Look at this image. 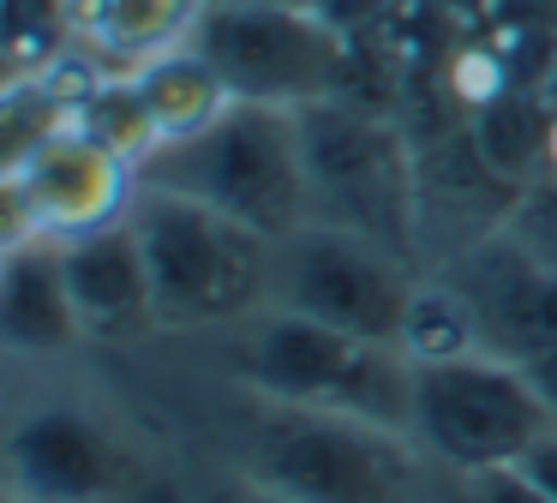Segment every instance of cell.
Instances as JSON below:
<instances>
[{
  "mask_svg": "<svg viewBox=\"0 0 557 503\" xmlns=\"http://www.w3.org/2000/svg\"><path fill=\"white\" fill-rule=\"evenodd\" d=\"M193 48L222 72L234 102L312 108L342 96L348 42L312 0H228L205 7Z\"/></svg>",
  "mask_w": 557,
  "mask_h": 503,
  "instance_id": "obj_7",
  "label": "cell"
},
{
  "mask_svg": "<svg viewBox=\"0 0 557 503\" xmlns=\"http://www.w3.org/2000/svg\"><path fill=\"white\" fill-rule=\"evenodd\" d=\"M473 347H485V335H480V318H473L468 294L449 275H420L408 323H401V354L408 359H456V354H473Z\"/></svg>",
  "mask_w": 557,
  "mask_h": 503,
  "instance_id": "obj_15",
  "label": "cell"
},
{
  "mask_svg": "<svg viewBox=\"0 0 557 503\" xmlns=\"http://www.w3.org/2000/svg\"><path fill=\"white\" fill-rule=\"evenodd\" d=\"M61 258H66V282H73L85 342H138V335L162 330L133 216L114 228H97V234L61 240Z\"/></svg>",
  "mask_w": 557,
  "mask_h": 503,
  "instance_id": "obj_11",
  "label": "cell"
},
{
  "mask_svg": "<svg viewBox=\"0 0 557 503\" xmlns=\"http://www.w3.org/2000/svg\"><path fill=\"white\" fill-rule=\"evenodd\" d=\"M497 228H504L528 258H540L545 270H557V174H545V180H533L528 192H516L509 210L497 216Z\"/></svg>",
  "mask_w": 557,
  "mask_h": 503,
  "instance_id": "obj_16",
  "label": "cell"
},
{
  "mask_svg": "<svg viewBox=\"0 0 557 503\" xmlns=\"http://www.w3.org/2000/svg\"><path fill=\"white\" fill-rule=\"evenodd\" d=\"M138 204V162L66 120L7 162V240H78L126 222Z\"/></svg>",
  "mask_w": 557,
  "mask_h": 503,
  "instance_id": "obj_9",
  "label": "cell"
},
{
  "mask_svg": "<svg viewBox=\"0 0 557 503\" xmlns=\"http://www.w3.org/2000/svg\"><path fill=\"white\" fill-rule=\"evenodd\" d=\"M138 186H162L198 198L210 210L246 222L252 234L282 240L312 222L306 198V150L300 114L264 102H234L222 120H210L193 138L157 144L138 162Z\"/></svg>",
  "mask_w": 557,
  "mask_h": 503,
  "instance_id": "obj_3",
  "label": "cell"
},
{
  "mask_svg": "<svg viewBox=\"0 0 557 503\" xmlns=\"http://www.w3.org/2000/svg\"><path fill=\"white\" fill-rule=\"evenodd\" d=\"M473 491H480V503H557L521 462L516 467H492V474H473Z\"/></svg>",
  "mask_w": 557,
  "mask_h": 503,
  "instance_id": "obj_17",
  "label": "cell"
},
{
  "mask_svg": "<svg viewBox=\"0 0 557 503\" xmlns=\"http://www.w3.org/2000/svg\"><path fill=\"white\" fill-rule=\"evenodd\" d=\"M133 228L150 263L162 330H234L270 306L276 240L162 186H138Z\"/></svg>",
  "mask_w": 557,
  "mask_h": 503,
  "instance_id": "obj_4",
  "label": "cell"
},
{
  "mask_svg": "<svg viewBox=\"0 0 557 503\" xmlns=\"http://www.w3.org/2000/svg\"><path fill=\"white\" fill-rule=\"evenodd\" d=\"M0 342L18 359H54L85 342L61 240H7V263H0Z\"/></svg>",
  "mask_w": 557,
  "mask_h": 503,
  "instance_id": "obj_12",
  "label": "cell"
},
{
  "mask_svg": "<svg viewBox=\"0 0 557 503\" xmlns=\"http://www.w3.org/2000/svg\"><path fill=\"white\" fill-rule=\"evenodd\" d=\"M228 335H234L228 366H234L240 395H264V402H288V407H324V414H354V419H377V426L408 431L413 359L396 342L330 330V323L282 311V306L252 311Z\"/></svg>",
  "mask_w": 557,
  "mask_h": 503,
  "instance_id": "obj_2",
  "label": "cell"
},
{
  "mask_svg": "<svg viewBox=\"0 0 557 503\" xmlns=\"http://www.w3.org/2000/svg\"><path fill=\"white\" fill-rule=\"evenodd\" d=\"M66 7H73V19H78V12H90V7H97V0H66Z\"/></svg>",
  "mask_w": 557,
  "mask_h": 503,
  "instance_id": "obj_21",
  "label": "cell"
},
{
  "mask_svg": "<svg viewBox=\"0 0 557 503\" xmlns=\"http://www.w3.org/2000/svg\"><path fill=\"white\" fill-rule=\"evenodd\" d=\"M521 467H528V474H533V479H540V486H545V491H552V498H557V426L545 431V438L533 443L528 455H521Z\"/></svg>",
  "mask_w": 557,
  "mask_h": 503,
  "instance_id": "obj_18",
  "label": "cell"
},
{
  "mask_svg": "<svg viewBox=\"0 0 557 503\" xmlns=\"http://www.w3.org/2000/svg\"><path fill=\"white\" fill-rule=\"evenodd\" d=\"M126 78H133L138 102H145L157 144L193 138V132H205L210 120H222V114L234 108V96H228V84H222V72L210 66L198 48H174V54L150 60V66L126 72Z\"/></svg>",
  "mask_w": 557,
  "mask_h": 503,
  "instance_id": "obj_14",
  "label": "cell"
},
{
  "mask_svg": "<svg viewBox=\"0 0 557 503\" xmlns=\"http://www.w3.org/2000/svg\"><path fill=\"white\" fill-rule=\"evenodd\" d=\"M205 7L210 0H97L73 19V48L97 60V72H138L174 48H193Z\"/></svg>",
  "mask_w": 557,
  "mask_h": 503,
  "instance_id": "obj_13",
  "label": "cell"
},
{
  "mask_svg": "<svg viewBox=\"0 0 557 503\" xmlns=\"http://www.w3.org/2000/svg\"><path fill=\"white\" fill-rule=\"evenodd\" d=\"M528 378L540 383V390H545V402L557 407V342H552V347H540V354L528 359Z\"/></svg>",
  "mask_w": 557,
  "mask_h": 503,
  "instance_id": "obj_20",
  "label": "cell"
},
{
  "mask_svg": "<svg viewBox=\"0 0 557 503\" xmlns=\"http://www.w3.org/2000/svg\"><path fill=\"white\" fill-rule=\"evenodd\" d=\"M413 287H420V263L330 222H306L294 234H282L276 263H270V306L396 347Z\"/></svg>",
  "mask_w": 557,
  "mask_h": 503,
  "instance_id": "obj_8",
  "label": "cell"
},
{
  "mask_svg": "<svg viewBox=\"0 0 557 503\" xmlns=\"http://www.w3.org/2000/svg\"><path fill=\"white\" fill-rule=\"evenodd\" d=\"M552 426L557 407L528 378V366L492 354V347H473L456 359H413L408 431L449 474L473 479L492 467H516Z\"/></svg>",
  "mask_w": 557,
  "mask_h": 503,
  "instance_id": "obj_6",
  "label": "cell"
},
{
  "mask_svg": "<svg viewBox=\"0 0 557 503\" xmlns=\"http://www.w3.org/2000/svg\"><path fill=\"white\" fill-rule=\"evenodd\" d=\"M133 455L121 431L85 402H37L7 431L13 503H109L121 498Z\"/></svg>",
  "mask_w": 557,
  "mask_h": 503,
  "instance_id": "obj_10",
  "label": "cell"
},
{
  "mask_svg": "<svg viewBox=\"0 0 557 503\" xmlns=\"http://www.w3.org/2000/svg\"><path fill=\"white\" fill-rule=\"evenodd\" d=\"M240 479L294 503H437L449 467H437L408 431L324 407H288L246 395Z\"/></svg>",
  "mask_w": 557,
  "mask_h": 503,
  "instance_id": "obj_1",
  "label": "cell"
},
{
  "mask_svg": "<svg viewBox=\"0 0 557 503\" xmlns=\"http://www.w3.org/2000/svg\"><path fill=\"white\" fill-rule=\"evenodd\" d=\"M210 7H228V0H210Z\"/></svg>",
  "mask_w": 557,
  "mask_h": 503,
  "instance_id": "obj_22",
  "label": "cell"
},
{
  "mask_svg": "<svg viewBox=\"0 0 557 503\" xmlns=\"http://www.w3.org/2000/svg\"><path fill=\"white\" fill-rule=\"evenodd\" d=\"M300 150H306V198H312V222L348 228L377 246L401 252L420 263V168L413 150L384 114L330 96V102L300 108Z\"/></svg>",
  "mask_w": 557,
  "mask_h": 503,
  "instance_id": "obj_5",
  "label": "cell"
},
{
  "mask_svg": "<svg viewBox=\"0 0 557 503\" xmlns=\"http://www.w3.org/2000/svg\"><path fill=\"white\" fill-rule=\"evenodd\" d=\"M210 503H294V498H282V491H270V486H252V479H234V486H222Z\"/></svg>",
  "mask_w": 557,
  "mask_h": 503,
  "instance_id": "obj_19",
  "label": "cell"
}]
</instances>
